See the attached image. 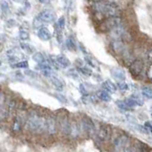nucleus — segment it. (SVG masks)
Masks as SVG:
<instances>
[{
	"label": "nucleus",
	"mask_w": 152,
	"mask_h": 152,
	"mask_svg": "<svg viewBox=\"0 0 152 152\" xmlns=\"http://www.w3.org/2000/svg\"><path fill=\"white\" fill-rule=\"evenodd\" d=\"M45 120L46 117L41 116L37 110H30L27 113L24 127L31 133L41 134L45 132Z\"/></svg>",
	"instance_id": "1"
},
{
	"label": "nucleus",
	"mask_w": 152,
	"mask_h": 152,
	"mask_svg": "<svg viewBox=\"0 0 152 152\" xmlns=\"http://www.w3.org/2000/svg\"><path fill=\"white\" fill-rule=\"evenodd\" d=\"M120 25H121V20L120 18V16H111V17H107L103 21V23L101 25V29L102 31L110 32L111 30L118 27Z\"/></svg>",
	"instance_id": "2"
},
{
	"label": "nucleus",
	"mask_w": 152,
	"mask_h": 152,
	"mask_svg": "<svg viewBox=\"0 0 152 152\" xmlns=\"http://www.w3.org/2000/svg\"><path fill=\"white\" fill-rule=\"evenodd\" d=\"M58 121V129L63 135H69L70 133V121L66 115H58L56 117Z\"/></svg>",
	"instance_id": "3"
},
{
	"label": "nucleus",
	"mask_w": 152,
	"mask_h": 152,
	"mask_svg": "<svg viewBox=\"0 0 152 152\" xmlns=\"http://www.w3.org/2000/svg\"><path fill=\"white\" fill-rule=\"evenodd\" d=\"M58 121L55 115L46 117L45 120V132L48 135H55L58 132Z\"/></svg>",
	"instance_id": "4"
},
{
	"label": "nucleus",
	"mask_w": 152,
	"mask_h": 152,
	"mask_svg": "<svg viewBox=\"0 0 152 152\" xmlns=\"http://www.w3.org/2000/svg\"><path fill=\"white\" fill-rule=\"evenodd\" d=\"M50 62L56 68H67L70 66V60L64 56H49Z\"/></svg>",
	"instance_id": "5"
},
{
	"label": "nucleus",
	"mask_w": 152,
	"mask_h": 152,
	"mask_svg": "<svg viewBox=\"0 0 152 152\" xmlns=\"http://www.w3.org/2000/svg\"><path fill=\"white\" fill-rule=\"evenodd\" d=\"M114 146L116 150H124L128 151V147L130 146V140L127 136L121 135L114 140Z\"/></svg>",
	"instance_id": "6"
},
{
	"label": "nucleus",
	"mask_w": 152,
	"mask_h": 152,
	"mask_svg": "<svg viewBox=\"0 0 152 152\" xmlns=\"http://www.w3.org/2000/svg\"><path fill=\"white\" fill-rule=\"evenodd\" d=\"M26 117L27 115H22V114H16L15 117L14 118L12 124V131L15 133H18L20 132L22 128L24 127L25 124V121H26Z\"/></svg>",
	"instance_id": "7"
},
{
	"label": "nucleus",
	"mask_w": 152,
	"mask_h": 152,
	"mask_svg": "<svg viewBox=\"0 0 152 152\" xmlns=\"http://www.w3.org/2000/svg\"><path fill=\"white\" fill-rule=\"evenodd\" d=\"M80 129L82 130V131H84L87 134H89L90 136H93L94 134L97 133L94 123L92 121V120L89 119V118H83L81 120Z\"/></svg>",
	"instance_id": "8"
},
{
	"label": "nucleus",
	"mask_w": 152,
	"mask_h": 152,
	"mask_svg": "<svg viewBox=\"0 0 152 152\" xmlns=\"http://www.w3.org/2000/svg\"><path fill=\"white\" fill-rule=\"evenodd\" d=\"M37 21H39L41 24L43 23H52L55 21V14L49 10H44L40 12L36 17Z\"/></svg>",
	"instance_id": "9"
},
{
	"label": "nucleus",
	"mask_w": 152,
	"mask_h": 152,
	"mask_svg": "<svg viewBox=\"0 0 152 152\" xmlns=\"http://www.w3.org/2000/svg\"><path fill=\"white\" fill-rule=\"evenodd\" d=\"M129 69L132 75L137 77L140 75L142 71V69H144V63H142V61H141V60H133V61L130 63Z\"/></svg>",
	"instance_id": "10"
},
{
	"label": "nucleus",
	"mask_w": 152,
	"mask_h": 152,
	"mask_svg": "<svg viewBox=\"0 0 152 152\" xmlns=\"http://www.w3.org/2000/svg\"><path fill=\"white\" fill-rule=\"evenodd\" d=\"M112 49L118 55H123L125 50H127V47L124 45V43L121 39H113L112 41Z\"/></svg>",
	"instance_id": "11"
},
{
	"label": "nucleus",
	"mask_w": 152,
	"mask_h": 152,
	"mask_svg": "<svg viewBox=\"0 0 152 152\" xmlns=\"http://www.w3.org/2000/svg\"><path fill=\"white\" fill-rule=\"evenodd\" d=\"M110 128L106 126V125H102L101 127H99V131L97 133V136H98V139L101 142H104V141H107L108 139L110 137Z\"/></svg>",
	"instance_id": "12"
},
{
	"label": "nucleus",
	"mask_w": 152,
	"mask_h": 152,
	"mask_svg": "<svg viewBox=\"0 0 152 152\" xmlns=\"http://www.w3.org/2000/svg\"><path fill=\"white\" fill-rule=\"evenodd\" d=\"M37 37L43 41H48L51 39L52 34L46 27H44V26H40V27L37 29Z\"/></svg>",
	"instance_id": "13"
},
{
	"label": "nucleus",
	"mask_w": 152,
	"mask_h": 152,
	"mask_svg": "<svg viewBox=\"0 0 152 152\" xmlns=\"http://www.w3.org/2000/svg\"><path fill=\"white\" fill-rule=\"evenodd\" d=\"M80 124H77L76 121H70V133H69V135H70L72 138L76 139L80 136Z\"/></svg>",
	"instance_id": "14"
},
{
	"label": "nucleus",
	"mask_w": 152,
	"mask_h": 152,
	"mask_svg": "<svg viewBox=\"0 0 152 152\" xmlns=\"http://www.w3.org/2000/svg\"><path fill=\"white\" fill-rule=\"evenodd\" d=\"M37 69L40 70L43 75L46 76L47 77H49L52 75V67H51V65L48 63V61L43 62V63H37Z\"/></svg>",
	"instance_id": "15"
},
{
	"label": "nucleus",
	"mask_w": 152,
	"mask_h": 152,
	"mask_svg": "<svg viewBox=\"0 0 152 152\" xmlns=\"http://www.w3.org/2000/svg\"><path fill=\"white\" fill-rule=\"evenodd\" d=\"M111 75L117 80H125V73L121 68H113L111 70Z\"/></svg>",
	"instance_id": "16"
},
{
	"label": "nucleus",
	"mask_w": 152,
	"mask_h": 152,
	"mask_svg": "<svg viewBox=\"0 0 152 152\" xmlns=\"http://www.w3.org/2000/svg\"><path fill=\"white\" fill-rule=\"evenodd\" d=\"M49 79H50L51 83L53 84V86H54V87H55L56 90H58V91H62V90H63V88H64V83L58 79V77H54V76H52V75H51V76L49 77Z\"/></svg>",
	"instance_id": "17"
},
{
	"label": "nucleus",
	"mask_w": 152,
	"mask_h": 152,
	"mask_svg": "<svg viewBox=\"0 0 152 152\" xmlns=\"http://www.w3.org/2000/svg\"><path fill=\"white\" fill-rule=\"evenodd\" d=\"M102 88L108 91L109 93H115L117 90V85L110 80H105L102 83Z\"/></svg>",
	"instance_id": "18"
},
{
	"label": "nucleus",
	"mask_w": 152,
	"mask_h": 152,
	"mask_svg": "<svg viewBox=\"0 0 152 152\" xmlns=\"http://www.w3.org/2000/svg\"><path fill=\"white\" fill-rule=\"evenodd\" d=\"M98 97H99V99H101V101H102V102H110V101H111L110 93L108 92V91L104 90V89H102V91H99V92L98 93Z\"/></svg>",
	"instance_id": "19"
},
{
	"label": "nucleus",
	"mask_w": 152,
	"mask_h": 152,
	"mask_svg": "<svg viewBox=\"0 0 152 152\" xmlns=\"http://www.w3.org/2000/svg\"><path fill=\"white\" fill-rule=\"evenodd\" d=\"M33 59L37 63L47 62V60H48V58H47L42 53H36V52L33 54Z\"/></svg>",
	"instance_id": "20"
},
{
	"label": "nucleus",
	"mask_w": 152,
	"mask_h": 152,
	"mask_svg": "<svg viewBox=\"0 0 152 152\" xmlns=\"http://www.w3.org/2000/svg\"><path fill=\"white\" fill-rule=\"evenodd\" d=\"M142 95L144 97H145L146 99H152V87H150V86H142Z\"/></svg>",
	"instance_id": "21"
},
{
	"label": "nucleus",
	"mask_w": 152,
	"mask_h": 152,
	"mask_svg": "<svg viewBox=\"0 0 152 152\" xmlns=\"http://www.w3.org/2000/svg\"><path fill=\"white\" fill-rule=\"evenodd\" d=\"M66 46L67 48L70 50V51H76L77 50V45H76V42L74 40V38L72 37H69L66 40Z\"/></svg>",
	"instance_id": "22"
},
{
	"label": "nucleus",
	"mask_w": 152,
	"mask_h": 152,
	"mask_svg": "<svg viewBox=\"0 0 152 152\" xmlns=\"http://www.w3.org/2000/svg\"><path fill=\"white\" fill-rule=\"evenodd\" d=\"M20 47L21 49H22L23 51H25L27 54H30V55H33L34 52H36V50H34V48L33 46L27 44V43H21L20 44Z\"/></svg>",
	"instance_id": "23"
},
{
	"label": "nucleus",
	"mask_w": 152,
	"mask_h": 152,
	"mask_svg": "<svg viewBox=\"0 0 152 152\" xmlns=\"http://www.w3.org/2000/svg\"><path fill=\"white\" fill-rule=\"evenodd\" d=\"M19 38L21 40H28L30 38V34L27 30H25L23 28H20L19 30Z\"/></svg>",
	"instance_id": "24"
},
{
	"label": "nucleus",
	"mask_w": 152,
	"mask_h": 152,
	"mask_svg": "<svg viewBox=\"0 0 152 152\" xmlns=\"http://www.w3.org/2000/svg\"><path fill=\"white\" fill-rule=\"evenodd\" d=\"M79 68V71L81 73V74H83L84 76H91L92 75V70H91V68H89V67H87V66H80V67H77Z\"/></svg>",
	"instance_id": "25"
},
{
	"label": "nucleus",
	"mask_w": 152,
	"mask_h": 152,
	"mask_svg": "<svg viewBox=\"0 0 152 152\" xmlns=\"http://www.w3.org/2000/svg\"><path fill=\"white\" fill-rule=\"evenodd\" d=\"M124 102H126V104H127V105H128L130 108H133V107L138 106V103H137V102H136V99H134L132 96L130 97V98H127Z\"/></svg>",
	"instance_id": "26"
},
{
	"label": "nucleus",
	"mask_w": 152,
	"mask_h": 152,
	"mask_svg": "<svg viewBox=\"0 0 152 152\" xmlns=\"http://www.w3.org/2000/svg\"><path fill=\"white\" fill-rule=\"evenodd\" d=\"M117 88L120 89L121 91H127L129 89V86L127 83L124 82V80H119V82L117 83Z\"/></svg>",
	"instance_id": "27"
},
{
	"label": "nucleus",
	"mask_w": 152,
	"mask_h": 152,
	"mask_svg": "<svg viewBox=\"0 0 152 152\" xmlns=\"http://www.w3.org/2000/svg\"><path fill=\"white\" fill-rule=\"evenodd\" d=\"M116 104H117V106H118L120 109L121 110H129L130 109V107L126 104V102H123V101H117L116 102Z\"/></svg>",
	"instance_id": "28"
},
{
	"label": "nucleus",
	"mask_w": 152,
	"mask_h": 152,
	"mask_svg": "<svg viewBox=\"0 0 152 152\" xmlns=\"http://www.w3.org/2000/svg\"><path fill=\"white\" fill-rule=\"evenodd\" d=\"M28 66H29L28 61H26V60H23V61H19V62H16L15 65H12V67H15V68H21V69L28 68Z\"/></svg>",
	"instance_id": "29"
},
{
	"label": "nucleus",
	"mask_w": 152,
	"mask_h": 152,
	"mask_svg": "<svg viewBox=\"0 0 152 152\" xmlns=\"http://www.w3.org/2000/svg\"><path fill=\"white\" fill-rule=\"evenodd\" d=\"M65 26V18L63 16H61L60 18H58V22H56V28H58L59 31H61V30H63Z\"/></svg>",
	"instance_id": "30"
},
{
	"label": "nucleus",
	"mask_w": 152,
	"mask_h": 152,
	"mask_svg": "<svg viewBox=\"0 0 152 152\" xmlns=\"http://www.w3.org/2000/svg\"><path fill=\"white\" fill-rule=\"evenodd\" d=\"M25 75L28 76L29 77H34V79H36V77H38V74L34 71H32V70H26L25 71Z\"/></svg>",
	"instance_id": "31"
},
{
	"label": "nucleus",
	"mask_w": 152,
	"mask_h": 152,
	"mask_svg": "<svg viewBox=\"0 0 152 152\" xmlns=\"http://www.w3.org/2000/svg\"><path fill=\"white\" fill-rule=\"evenodd\" d=\"M132 97L136 99V102H137V103H138V106H142V105H144V101H142V99L140 96H138V95L134 94V95H132Z\"/></svg>",
	"instance_id": "32"
},
{
	"label": "nucleus",
	"mask_w": 152,
	"mask_h": 152,
	"mask_svg": "<svg viewBox=\"0 0 152 152\" xmlns=\"http://www.w3.org/2000/svg\"><path fill=\"white\" fill-rule=\"evenodd\" d=\"M80 91L82 96H88V90L86 89L84 84H80Z\"/></svg>",
	"instance_id": "33"
},
{
	"label": "nucleus",
	"mask_w": 152,
	"mask_h": 152,
	"mask_svg": "<svg viewBox=\"0 0 152 152\" xmlns=\"http://www.w3.org/2000/svg\"><path fill=\"white\" fill-rule=\"evenodd\" d=\"M56 98L58 99L60 102H62V103H66L67 102V99H66V98L63 96V95H60V94L56 95Z\"/></svg>",
	"instance_id": "34"
},
{
	"label": "nucleus",
	"mask_w": 152,
	"mask_h": 152,
	"mask_svg": "<svg viewBox=\"0 0 152 152\" xmlns=\"http://www.w3.org/2000/svg\"><path fill=\"white\" fill-rule=\"evenodd\" d=\"M145 126L149 130V131H151L152 132V121H146L145 123Z\"/></svg>",
	"instance_id": "35"
},
{
	"label": "nucleus",
	"mask_w": 152,
	"mask_h": 152,
	"mask_svg": "<svg viewBox=\"0 0 152 152\" xmlns=\"http://www.w3.org/2000/svg\"><path fill=\"white\" fill-rule=\"evenodd\" d=\"M147 76H148V77L150 80H152V65H150L148 71H147Z\"/></svg>",
	"instance_id": "36"
},
{
	"label": "nucleus",
	"mask_w": 152,
	"mask_h": 152,
	"mask_svg": "<svg viewBox=\"0 0 152 152\" xmlns=\"http://www.w3.org/2000/svg\"><path fill=\"white\" fill-rule=\"evenodd\" d=\"M147 58H148V60L152 63V52H148V54H147Z\"/></svg>",
	"instance_id": "37"
},
{
	"label": "nucleus",
	"mask_w": 152,
	"mask_h": 152,
	"mask_svg": "<svg viewBox=\"0 0 152 152\" xmlns=\"http://www.w3.org/2000/svg\"><path fill=\"white\" fill-rule=\"evenodd\" d=\"M49 1H50V0H39V2L43 3V4H44V3H48Z\"/></svg>",
	"instance_id": "38"
},
{
	"label": "nucleus",
	"mask_w": 152,
	"mask_h": 152,
	"mask_svg": "<svg viewBox=\"0 0 152 152\" xmlns=\"http://www.w3.org/2000/svg\"><path fill=\"white\" fill-rule=\"evenodd\" d=\"M0 64H1V61H0Z\"/></svg>",
	"instance_id": "39"
},
{
	"label": "nucleus",
	"mask_w": 152,
	"mask_h": 152,
	"mask_svg": "<svg viewBox=\"0 0 152 152\" xmlns=\"http://www.w3.org/2000/svg\"><path fill=\"white\" fill-rule=\"evenodd\" d=\"M151 116H152V114H151Z\"/></svg>",
	"instance_id": "40"
}]
</instances>
